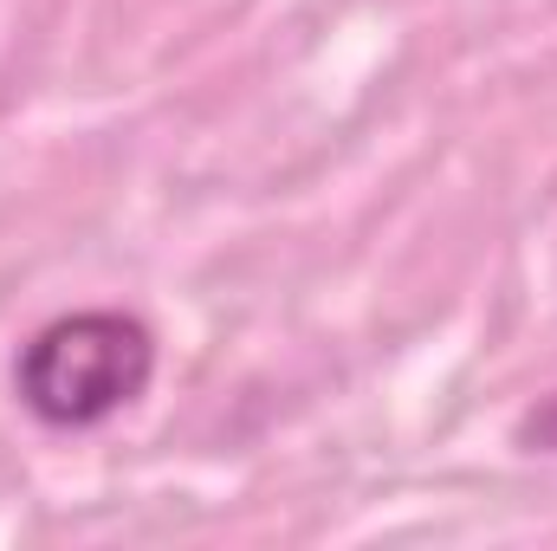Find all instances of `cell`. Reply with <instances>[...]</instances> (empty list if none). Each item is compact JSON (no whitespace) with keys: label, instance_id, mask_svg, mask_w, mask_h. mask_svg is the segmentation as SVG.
<instances>
[{"label":"cell","instance_id":"6da1fadb","mask_svg":"<svg viewBox=\"0 0 557 551\" xmlns=\"http://www.w3.org/2000/svg\"><path fill=\"white\" fill-rule=\"evenodd\" d=\"M156 377V338L131 311L91 305L39 325L13 364V390L46 428H98L131 409Z\"/></svg>","mask_w":557,"mask_h":551},{"label":"cell","instance_id":"7a4b0ae2","mask_svg":"<svg viewBox=\"0 0 557 551\" xmlns=\"http://www.w3.org/2000/svg\"><path fill=\"white\" fill-rule=\"evenodd\" d=\"M519 448H532V454H557V390L539 403V409H525V421H519Z\"/></svg>","mask_w":557,"mask_h":551}]
</instances>
